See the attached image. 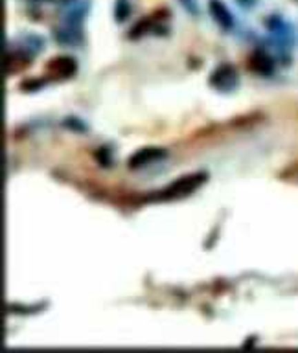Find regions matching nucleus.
Returning <instances> with one entry per match:
<instances>
[{
  "label": "nucleus",
  "mask_w": 298,
  "mask_h": 353,
  "mask_svg": "<svg viewBox=\"0 0 298 353\" xmlns=\"http://www.w3.org/2000/svg\"><path fill=\"white\" fill-rule=\"evenodd\" d=\"M204 179H206L204 173H195V175L181 176L179 181H175L173 184L164 188L162 192H159L157 195H153V197H149V199H155V201H170V199L184 197V195H190L193 190H197V188L204 182Z\"/></svg>",
  "instance_id": "f257e3e1"
},
{
  "label": "nucleus",
  "mask_w": 298,
  "mask_h": 353,
  "mask_svg": "<svg viewBox=\"0 0 298 353\" xmlns=\"http://www.w3.org/2000/svg\"><path fill=\"white\" fill-rule=\"evenodd\" d=\"M88 11V0H65L61 6V26L81 30Z\"/></svg>",
  "instance_id": "f03ea898"
},
{
  "label": "nucleus",
  "mask_w": 298,
  "mask_h": 353,
  "mask_svg": "<svg viewBox=\"0 0 298 353\" xmlns=\"http://www.w3.org/2000/svg\"><path fill=\"white\" fill-rule=\"evenodd\" d=\"M210 85L219 92H232L237 87L236 68L232 65H219L210 74Z\"/></svg>",
  "instance_id": "7ed1b4c3"
},
{
  "label": "nucleus",
  "mask_w": 298,
  "mask_h": 353,
  "mask_svg": "<svg viewBox=\"0 0 298 353\" xmlns=\"http://www.w3.org/2000/svg\"><path fill=\"white\" fill-rule=\"evenodd\" d=\"M76 61L68 57V55H59V57H54V59H50L46 63V76L70 77L76 74Z\"/></svg>",
  "instance_id": "20e7f679"
},
{
  "label": "nucleus",
  "mask_w": 298,
  "mask_h": 353,
  "mask_svg": "<svg viewBox=\"0 0 298 353\" xmlns=\"http://www.w3.org/2000/svg\"><path fill=\"white\" fill-rule=\"evenodd\" d=\"M208 11L212 19L215 21V24L225 30V32H230L234 28V17H232L230 10L226 8L223 0H210L208 2Z\"/></svg>",
  "instance_id": "39448f33"
},
{
  "label": "nucleus",
  "mask_w": 298,
  "mask_h": 353,
  "mask_svg": "<svg viewBox=\"0 0 298 353\" xmlns=\"http://www.w3.org/2000/svg\"><path fill=\"white\" fill-rule=\"evenodd\" d=\"M164 157H166L164 149L142 148V149H138L137 153H132L131 157H129V162H127V164H129L131 170H138V168L151 164V162H155V160L164 159Z\"/></svg>",
  "instance_id": "423d86ee"
},
{
  "label": "nucleus",
  "mask_w": 298,
  "mask_h": 353,
  "mask_svg": "<svg viewBox=\"0 0 298 353\" xmlns=\"http://www.w3.org/2000/svg\"><path fill=\"white\" fill-rule=\"evenodd\" d=\"M30 65V52L26 50H13L6 54V74H15V72L24 70Z\"/></svg>",
  "instance_id": "0eeeda50"
},
{
  "label": "nucleus",
  "mask_w": 298,
  "mask_h": 353,
  "mask_svg": "<svg viewBox=\"0 0 298 353\" xmlns=\"http://www.w3.org/2000/svg\"><path fill=\"white\" fill-rule=\"evenodd\" d=\"M248 66L250 70L256 72V74H264V76H269L275 70V61L270 59L269 55L261 52V50H256L250 57H248Z\"/></svg>",
  "instance_id": "6e6552de"
},
{
  "label": "nucleus",
  "mask_w": 298,
  "mask_h": 353,
  "mask_svg": "<svg viewBox=\"0 0 298 353\" xmlns=\"http://www.w3.org/2000/svg\"><path fill=\"white\" fill-rule=\"evenodd\" d=\"M267 28H269V32L272 33L280 43H289V41H291V28L287 26L280 17H270L269 21H267Z\"/></svg>",
  "instance_id": "1a4fd4ad"
},
{
  "label": "nucleus",
  "mask_w": 298,
  "mask_h": 353,
  "mask_svg": "<svg viewBox=\"0 0 298 353\" xmlns=\"http://www.w3.org/2000/svg\"><path fill=\"white\" fill-rule=\"evenodd\" d=\"M129 15H131V4H129V0H116L115 2L116 22H126Z\"/></svg>",
  "instance_id": "9d476101"
},
{
  "label": "nucleus",
  "mask_w": 298,
  "mask_h": 353,
  "mask_svg": "<svg viewBox=\"0 0 298 353\" xmlns=\"http://www.w3.org/2000/svg\"><path fill=\"white\" fill-rule=\"evenodd\" d=\"M182 8L188 11V13H192V15H199V4L197 0H181Z\"/></svg>",
  "instance_id": "9b49d317"
},
{
  "label": "nucleus",
  "mask_w": 298,
  "mask_h": 353,
  "mask_svg": "<svg viewBox=\"0 0 298 353\" xmlns=\"http://www.w3.org/2000/svg\"><path fill=\"white\" fill-rule=\"evenodd\" d=\"M44 85V79H32V81H26L22 83L21 88H26V90H37Z\"/></svg>",
  "instance_id": "f8f14e48"
},
{
  "label": "nucleus",
  "mask_w": 298,
  "mask_h": 353,
  "mask_svg": "<svg viewBox=\"0 0 298 353\" xmlns=\"http://www.w3.org/2000/svg\"><path fill=\"white\" fill-rule=\"evenodd\" d=\"M68 121H65L66 127H74V129H79V131H85V125L77 121V118H66Z\"/></svg>",
  "instance_id": "ddd939ff"
},
{
  "label": "nucleus",
  "mask_w": 298,
  "mask_h": 353,
  "mask_svg": "<svg viewBox=\"0 0 298 353\" xmlns=\"http://www.w3.org/2000/svg\"><path fill=\"white\" fill-rule=\"evenodd\" d=\"M237 2H239L241 8H247V10L254 8V4H256V0H237Z\"/></svg>",
  "instance_id": "4468645a"
}]
</instances>
